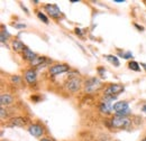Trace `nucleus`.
Segmentation results:
<instances>
[{
  "instance_id": "1",
  "label": "nucleus",
  "mask_w": 146,
  "mask_h": 141,
  "mask_svg": "<svg viewBox=\"0 0 146 141\" xmlns=\"http://www.w3.org/2000/svg\"><path fill=\"white\" fill-rule=\"evenodd\" d=\"M110 123L113 128H117V129H125L127 128L130 121L128 120L126 117H118V115H115L111 120H110Z\"/></svg>"
},
{
  "instance_id": "2",
  "label": "nucleus",
  "mask_w": 146,
  "mask_h": 141,
  "mask_svg": "<svg viewBox=\"0 0 146 141\" xmlns=\"http://www.w3.org/2000/svg\"><path fill=\"white\" fill-rule=\"evenodd\" d=\"M70 70V66L66 65V64H55L53 66L50 67V74L52 76H55V75H58V74H62V73H65Z\"/></svg>"
},
{
  "instance_id": "3",
  "label": "nucleus",
  "mask_w": 146,
  "mask_h": 141,
  "mask_svg": "<svg viewBox=\"0 0 146 141\" xmlns=\"http://www.w3.org/2000/svg\"><path fill=\"white\" fill-rule=\"evenodd\" d=\"M123 91H124V85H121V84H110L109 86L105 90V95L116 96L117 94L121 93Z\"/></svg>"
},
{
  "instance_id": "4",
  "label": "nucleus",
  "mask_w": 146,
  "mask_h": 141,
  "mask_svg": "<svg viewBox=\"0 0 146 141\" xmlns=\"http://www.w3.org/2000/svg\"><path fill=\"white\" fill-rule=\"evenodd\" d=\"M80 86H81V81L78 77H72V78H70L65 83V88H66V90H69L70 92H76V91H79Z\"/></svg>"
},
{
  "instance_id": "5",
  "label": "nucleus",
  "mask_w": 146,
  "mask_h": 141,
  "mask_svg": "<svg viewBox=\"0 0 146 141\" xmlns=\"http://www.w3.org/2000/svg\"><path fill=\"white\" fill-rule=\"evenodd\" d=\"M28 132H29L33 137L39 138V137H42V136L44 134V128L39 123H34V124H32V125H29Z\"/></svg>"
},
{
  "instance_id": "6",
  "label": "nucleus",
  "mask_w": 146,
  "mask_h": 141,
  "mask_svg": "<svg viewBox=\"0 0 146 141\" xmlns=\"http://www.w3.org/2000/svg\"><path fill=\"white\" fill-rule=\"evenodd\" d=\"M100 86H101V83H100V81H99L98 78H96V77H92V78L88 80V81L86 82V91H87V92H93V91L98 90Z\"/></svg>"
},
{
  "instance_id": "7",
  "label": "nucleus",
  "mask_w": 146,
  "mask_h": 141,
  "mask_svg": "<svg viewBox=\"0 0 146 141\" xmlns=\"http://www.w3.org/2000/svg\"><path fill=\"white\" fill-rule=\"evenodd\" d=\"M45 10L48 13V15H50L51 17H53V18L60 17V15H61V10H60V8H58L56 5H51V3L46 5V6H45Z\"/></svg>"
},
{
  "instance_id": "8",
  "label": "nucleus",
  "mask_w": 146,
  "mask_h": 141,
  "mask_svg": "<svg viewBox=\"0 0 146 141\" xmlns=\"http://www.w3.org/2000/svg\"><path fill=\"white\" fill-rule=\"evenodd\" d=\"M112 109L116 111V113H120V112L128 111L129 105H128V102H126V101H119V102H116L112 105Z\"/></svg>"
},
{
  "instance_id": "9",
  "label": "nucleus",
  "mask_w": 146,
  "mask_h": 141,
  "mask_svg": "<svg viewBox=\"0 0 146 141\" xmlns=\"http://www.w3.org/2000/svg\"><path fill=\"white\" fill-rule=\"evenodd\" d=\"M36 77H37L36 70H26V73H25V78H26V81H27L29 84L35 83V82H36Z\"/></svg>"
},
{
  "instance_id": "10",
  "label": "nucleus",
  "mask_w": 146,
  "mask_h": 141,
  "mask_svg": "<svg viewBox=\"0 0 146 141\" xmlns=\"http://www.w3.org/2000/svg\"><path fill=\"white\" fill-rule=\"evenodd\" d=\"M27 122V120L25 118L21 117H17V118H13L10 120V125L11 127H24Z\"/></svg>"
},
{
  "instance_id": "11",
  "label": "nucleus",
  "mask_w": 146,
  "mask_h": 141,
  "mask_svg": "<svg viewBox=\"0 0 146 141\" xmlns=\"http://www.w3.org/2000/svg\"><path fill=\"white\" fill-rule=\"evenodd\" d=\"M0 102H1V105L5 106V105H9L14 102V98L9 94H1L0 96Z\"/></svg>"
},
{
  "instance_id": "12",
  "label": "nucleus",
  "mask_w": 146,
  "mask_h": 141,
  "mask_svg": "<svg viewBox=\"0 0 146 141\" xmlns=\"http://www.w3.org/2000/svg\"><path fill=\"white\" fill-rule=\"evenodd\" d=\"M23 53H24V58H25L26 61H29V62H33V61L37 57L36 54L34 53L33 51H31L29 48H27V47L24 49Z\"/></svg>"
},
{
  "instance_id": "13",
  "label": "nucleus",
  "mask_w": 146,
  "mask_h": 141,
  "mask_svg": "<svg viewBox=\"0 0 146 141\" xmlns=\"http://www.w3.org/2000/svg\"><path fill=\"white\" fill-rule=\"evenodd\" d=\"M26 48V46L20 42V40H14L13 42V49L14 51H16V52H20V51H23L24 52V49Z\"/></svg>"
},
{
  "instance_id": "14",
  "label": "nucleus",
  "mask_w": 146,
  "mask_h": 141,
  "mask_svg": "<svg viewBox=\"0 0 146 141\" xmlns=\"http://www.w3.org/2000/svg\"><path fill=\"white\" fill-rule=\"evenodd\" d=\"M100 111H101V113H105V114H109L110 112L113 110L112 109V106L110 105L109 103H105V102H102L101 104H100Z\"/></svg>"
},
{
  "instance_id": "15",
  "label": "nucleus",
  "mask_w": 146,
  "mask_h": 141,
  "mask_svg": "<svg viewBox=\"0 0 146 141\" xmlns=\"http://www.w3.org/2000/svg\"><path fill=\"white\" fill-rule=\"evenodd\" d=\"M45 61H46L45 57H43V56H37L33 62H31V64H32V66H37V67H39V66H42V65L44 64Z\"/></svg>"
},
{
  "instance_id": "16",
  "label": "nucleus",
  "mask_w": 146,
  "mask_h": 141,
  "mask_svg": "<svg viewBox=\"0 0 146 141\" xmlns=\"http://www.w3.org/2000/svg\"><path fill=\"white\" fill-rule=\"evenodd\" d=\"M106 57H107V59L109 61L110 63H112V64H113L116 67H118V66H119V61H118V58H117L116 56H112V55H107Z\"/></svg>"
},
{
  "instance_id": "17",
  "label": "nucleus",
  "mask_w": 146,
  "mask_h": 141,
  "mask_svg": "<svg viewBox=\"0 0 146 141\" xmlns=\"http://www.w3.org/2000/svg\"><path fill=\"white\" fill-rule=\"evenodd\" d=\"M128 67H129L130 70H136V72H138V70H141V67H139V64H138L137 62H130V63L128 64Z\"/></svg>"
},
{
  "instance_id": "18",
  "label": "nucleus",
  "mask_w": 146,
  "mask_h": 141,
  "mask_svg": "<svg viewBox=\"0 0 146 141\" xmlns=\"http://www.w3.org/2000/svg\"><path fill=\"white\" fill-rule=\"evenodd\" d=\"M37 17L39 18L44 24H48V19H47V17L43 13H37Z\"/></svg>"
},
{
  "instance_id": "19",
  "label": "nucleus",
  "mask_w": 146,
  "mask_h": 141,
  "mask_svg": "<svg viewBox=\"0 0 146 141\" xmlns=\"http://www.w3.org/2000/svg\"><path fill=\"white\" fill-rule=\"evenodd\" d=\"M10 80H11V82H15V83H19V82H20V77L17 76V75L11 76V77H10Z\"/></svg>"
},
{
  "instance_id": "20",
  "label": "nucleus",
  "mask_w": 146,
  "mask_h": 141,
  "mask_svg": "<svg viewBox=\"0 0 146 141\" xmlns=\"http://www.w3.org/2000/svg\"><path fill=\"white\" fill-rule=\"evenodd\" d=\"M121 55H123V57H124V58H126V59L130 58V57H133V54L130 53V52H127V53H121Z\"/></svg>"
},
{
  "instance_id": "21",
  "label": "nucleus",
  "mask_w": 146,
  "mask_h": 141,
  "mask_svg": "<svg viewBox=\"0 0 146 141\" xmlns=\"http://www.w3.org/2000/svg\"><path fill=\"white\" fill-rule=\"evenodd\" d=\"M75 34H78V35H82V33H81V29L76 28V29H75Z\"/></svg>"
},
{
  "instance_id": "22",
  "label": "nucleus",
  "mask_w": 146,
  "mask_h": 141,
  "mask_svg": "<svg viewBox=\"0 0 146 141\" xmlns=\"http://www.w3.org/2000/svg\"><path fill=\"white\" fill-rule=\"evenodd\" d=\"M14 26L17 27V28H24L25 27V25H15V24H14Z\"/></svg>"
},
{
  "instance_id": "23",
  "label": "nucleus",
  "mask_w": 146,
  "mask_h": 141,
  "mask_svg": "<svg viewBox=\"0 0 146 141\" xmlns=\"http://www.w3.org/2000/svg\"><path fill=\"white\" fill-rule=\"evenodd\" d=\"M135 26H136V27H137L138 29H141V30H143V27H141V26H138L137 24H135Z\"/></svg>"
},
{
  "instance_id": "24",
  "label": "nucleus",
  "mask_w": 146,
  "mask_h": 141,
  "mask_svg": "<svg viewBox=\"0 0 146 141\" xmlns=\"http://www.w3.org/2000/svg\"><path fill=\"white\" fill-rule=\"evenodd\" d=\"M32 100H35V101H38V98H36V96H32Z\"/></svg>"
},
{
  "instance_id": "25",
  "label": "nucleus",
  "mask_w": 146,
  "mask_h": 141,
  "mask_svg": "<svg viewBox=\"0 0 146 141\" xmlns=\"http://www.w3.org/2000/svg\"><path fill=\"white\" fill-rule=\"evenodd\" d=\"M143 111H144V112H145V113H146V105L143 106Z\"/></svg>"
},
{
  "instance_id": "26",
  "label": "nucleus",
  "mask_w": 146,
  "mask_h": 141,
  "mask_svg": "<svg viewBox=\"0 0 146 141\" xmlns=\"http://www.w3.org/2000/svg\"><path fill=\"white\" fill-rule=\"evenodd\" d=\"M40 141H51V140H48V139H46V138H44V139H42Z\"/></svg>"
},
{
  "instance_id": "27",
  "label": "nucleus",
  "mask_w": 146,
  "mask_h": 141,
  "mask_svg": "<svg viewBox=\"0 0 146 141\" xmlns=\"http://www.w3.org/2000/svg\"><path fill=\"white\" fill-rule=\"evenodd\" d=\"M142 66H143V67H144V69L146 70V64H142Z\"/></svg>"
},
{
  "instance_id": "28",
  "label": "nucleus",
  "mask_w": 146,
  "mask_h": 141,
  "mask_svg": "<svg viewBox=\"0 0 146 141\" xmlns=\"http://www.w3.org/2000/svg\"><path fill=\"white\" fill-rule=\"evenodd\" d=\"M142 141H146V138H144V139H143Z\"/></svg>"
}]
</instances>
